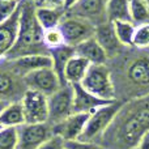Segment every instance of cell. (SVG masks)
<instances>
[{
    "instance_id": "6da1fadb",
    "label": "cell",
    "mask_w": 149,
    "mask_h": 149,
    "mask_svg": "<svg viewBox=\"0 0 149 149\" xmlns=\"http://www.w3.org/2000/svg\"><path fill=\"white\" fill-rule=\"evenodd\" d=\"M149 132V94L123 102L115 118L97 140L105 149H135Z\"/></svg>"
},
{
    "instance_id": "7a4b0ae2",
    "label": "cell",
    "mask_w": 149,
    "mask_h": 149,
    "mask_svg": "<svg viewBox=\"0 0 149 149\" xmlns=\"http://www.w3.org/2000/svg\"><path fill=\"white\" fill-rule=\"evenodd\" d=\"M116 100H130L149 94V49L123 47L113 59H109Z\"/></svg>"
},
{
    "instance_id": "3957f363",
    "label": "cell",
    "mask_w": 149,
    "mask_h": 149,
    "mask_svg": "<svg viewBox=\"0 0 149 149\" xmlns=\"http://www.w3.org/2000/svg\"><path fill=\"white\" fill-rule=\"evenodd\" d=\"M37 5L33 0H20V21L18 36L15 46L4 56L12 60L25 55L49 54V49L43 43V29L37 20Z\"/></svg>"
},
{
    "instance_id": "277c9868",
    "label": "cell",
    "mask_w": 149,
    "mask_h": 149,
    "mask_svg": "<svg viewBox=\"0 0 149 149\" xmlns=\"http://www.w3.org/2000/svg\"><path fill=\"white\" fill-rule=\"evenodd\" d=\"M81 86L93 95L106 101H115V86L107 64H90L85 77L80 82Z\"/></svg>"
},
{
    "instance_id": "5b68a950",
    "label": "cell",
    "mask_w": 149,
    "mask_h": 149,
    "mask_svg": "<svg viewBox=\"0 0 149 149\" xmlns=\"http://www.w3.org/2000/svg\"><path fill=\"white\" fill-rule=\"evenodd\" d=\"M122 103L123 102L116 100L114 102L109 103V105H105L102 107L97 109L94 113L90 114L84 132L81 134V136L79 139L80 141L97 143V140L102 136V134L107 130V127L111 124L113 119L115 118Z\"/></svg>"
},
{
    "instance_id": "8992f818",
    "label": "cell",
    "mask_w": 149,
    "mask_h": 149,
    "mask_svg": "<svg viewBox=\"0 0 149 149\" xmlns=\"http://www.w3.org/2000/svg\"><path fill=\"white\" fill-rule=\"evenodd\" d=\"M26 90L24 77L13 72L5 59H0V100L9 103L20 102Z\"/></svg>"
},
{
    "instance_id": "52a82bcc",
    "label": "cell",
    "mask_w": 149,
    "mask_h": 149,
    "mask_svg": "<svg viewBox=\"0 0 149 149\" xmlns=\"http://www.w3.org/2000/svg\"><path fill=\"white\" fill-rule=\"evenodd\" d=\"M58 28L63 34L64 43L72 47H76L81 42L94 37L95 30V26L89 21L79 17H72L68 15H64Z\"/></svg>"
},
{
    "instance_id": "ba28073f",
    "label": "cell",
    "mask_w": 149,
    "mask_h": 149,
    "mask_svg": "<svg viewBox=\"0 0 149 149\" xmlns=\"http://www.w3.org/2000/svg\"><path fill=\"white\" fill-rule=\"evenodd\" d=\"M49 102V123L58 124L73 114V88L71 84L62 86L59 90L47 97Z\"/></svg>"
},
{
    "instance_id": "9c48e42d",
    "label": "cell",
    "mask_w": 149,
    "mask_h": 149,
    "mask_svg": "<svg viewBox=\"0 0 149 149\" xmlns=\"http://www.w3.org/2000/svg\"><path fill=\"white\" fill-rule=\"evenodd\" d=\"M21 103H22L24 115H25V123L39 124L49 122L47 95L37 90L28 89L21 100Z\"/></svg>"
},
{
    "instance_id": "30bf717a",
    "label": "cell",
    "mask_w": 149,
    "mask_h": 149,
    "mask_svg": "<svg viewBox=\"0 0 149 149\" xmlns=\"http://www.w3.org/2000/svg\"><path fill=\"white\" fill-rule=\"evenodd\" d=\"M52 135V126L47 123L22 124L17 127V147L16 149H38Z\"/></svg>"
},
{
    "instance_id": "8fae6325",
    "label": "cell",
    "mask_w": 149,
    "mask_h": 149,
    "mask_svg": "<svg viewBox=\"0 0 149 149\" xmlns=\"http://www.w3.org/2000/svg\"><path fill=\"white\" fill-rule=\"evenodd\" d=\"M107 1L109 0H77L70 9L65 10V15L86 20L94 26H98L107 22Z\"/></svg>"
},
{
    "instance_id": "7c38bea8",
    "label": "cell",
    "mask_w": 149,
    "mask_h": 149,
    "mask_svg": "<svg viewBox=\"0 0 149 149\" xmlns=\"http://www.w3.org/2000/svg\"><path fill=\"white\" fill-rule=\"evenodd\" d=\"M24 81L28 89L37 90L42 94L50 97L62 88L59 79L52 68H42L24 76Z\"/></svg>"
},
{
    "instance_id": "4fadbf2b",
    "label": "cell",
    "mask_w": 149,
    "mask_h": 149,
    "mask_svg": "<svg viewBox=\"0 0 149 149\" xmlns=\"http://www.w3.org/2000/svg\"><path fill=\"white\" fill-rule=\"evenodd\" d=\"M90 114L88 113H73L63 122L52 126V135L60 136L64 141L79 140L84 132Z\"/></svg>"
},
{
    "instance_id": "5bb4252c",
    "label": "cell",
    "mask_w": 149,
    "mask_h": 149,
    "mask_svg": "<svg viewBox=\"0 0 149 149\" xmlns=\"http://www.w3.org/2000/svg\"><path fill=\"white\" fill-rule=\"evenodd\" d=\"M4 59V58H3ZM8 67L16 72L18 76L24 77L25 74L42 68H52V59L49 54H37V55H25V56L16 58L12 60H7Z\"/></svg>"
},
{
    "instance_id": "9a60e30c",
    "label": "cell",
    "mask_w": 149,
    "mask_h": 149,
    "mask_svg": "<svg viewBox=\"0 0 149 149\" xmlns=\"http://www.w3.org/2000/svg\"><path fill=\"white\" fill-rule=\"evenodd\" d=\"M94 38L100 43V46L105 50L109 59H113L114 56H116L124 47L119 42L115 33V29H114V24L110 22V21L95 26Z\"/></svg>"
},
{
    "instance_id": "2e32d148",
    "label": "cell",
    "mask_w": 149,
    "mask_h": 149,
    "mask_svg": "<svg viewBox=\"0 0 149 149\" xmlns=\"http://www.w3.org/2000/svg\"><path fill=\"white\" fill-rule=\"evenodd\" d=\"M72 88H73V113L92 114L97 109L114 102V101H106L93 95L92 93L85 90L81 86V84H73Z\"/></svg>"
},
{
    "instance_id": "e0dca14e",
    "label": "cell",
    "mask_w": 149,
    "mask_h": 149,
    "mask_svg": "<svg viewBox=\"0 0 149 149\" xmlns=\"http://www.w3.org/2000/svg\"><path fill=\"white\" fill-rule=\"evenodd\" d=\"M18 21H20V3L16 12L7 21L0 24V59L12 50L18 36Z\"/></svg>"
},
{
    "instance_id": "ac0fdd59",
    "label": "cell",
    "mask_w": 149,
    "mask_h": 149,
    "mask_svg": "<svg viewBox=\"0 0 149 149\" xmlns=\"http://www.w3.org/2000/svg\"><path fill=\"white\" fill-rule=\"evenodd\" d=\"M49 55L52 59V70L56 73L58 79H59L62 86H65L67 81H65V67H67L68 62L72 56L76 55L74 52V47L68 46V45H62L59 47H55V49H50L49 50Z\"/></svg>"
},
{
    "instance_id": "d6986e66",
    "label": "cell",
    "mask_w": 149,
    "mask_h": 149,
    "mask_svg": "<svg viewBox=\"0 0 149 149\" xmlns=\"http://www.w3.org/2000/svg\"><path fill=\"white\" fill-rule=\"evenodd\" d=\"M74 52H76V55L86 59L90 64H107L109 62L105 50L100 46V43L95 41L94 37L77 45L74 47Z\"/></svg>"
},
{
    "instance_id": "ffe728a7",
    "label": "cell",
    "mask_w": 149,
    "mask_h": 149,
    "mask_svg": "<svg viewBox=\"0 0 149 149\" xmlns=\"http://www.w3.org/2000/svg\"><path fill=\"white\" fill-rule=\"evenodd\" d=\"M90 67V63L86 59L74 55L70 59L67 67H65V81L67 84H80L82 81V79L85 77L88 70Z\"/></svg>"
},
{
    "instance_id": "44dd1931",
    "label": "cell",
    "mask_w": 149,
    "mask_h": 149,
    "mask_svg": "<svg viewBox=\"0 0 149 149\" xmlns=\"http://www.w3.org/2000/svg\"><path fill=\"white\" fill-rule=\"evenodd\" d=\"M0 124L4 128L8 127H20L25 124V115H24L22 103L20 102H12L4 109L0 114Z\"/></svg>"
},
{
    "instance_id": "7402d4cb",
    "label": "cell",
    "mask_w": 149,
    "mask_h": 149,
    "mask_svg": "<svg viewBox=\"0 0 149 149\" xmlns=\"http://www.w3.org/2000/svg\"><path fill=\"white\" fill-rule=\"evenodd\" d=\"M37 20L43 30L58 28L65 15L64 8H37Z\"/></svg>"
},
{
    "instance_id": "603a6c76",
    "label": "cell",
    "mask_w": 149,
    "mask_h": 149,
    "mask_svg": "<svg viewBox=\"0 0 149 149\" xmlns=\"http://www.w3.org/2000/svg\"><path fill=\"white\" fill-rule=\"evenodd\" d=\"M106 16H107V21L110 22H115V21H131L132 22L128 0H109Z\"/></svg>"
},
{
    "instance_id": "cb8c5ba5",
    "label": "cell",
    "mask_w": 149,
    "mask_h": 149,
    "mask_svg": "<svg viewBox=\"0 0 149 149\" xmlns=\"http://www.w3.org/2000/svg\"><path fill=\"white\" fill-rule=\"evenodd\" d=\"M132 22L135 25L149 24V4L145 0H128Z\"/></svg>"
},
{
    "instance_id": "d4e9b609",
    "label": "cell",
    "mask_w": 149,
    "mask_h": 149,
    "mask_svg": "<svg viewBox=\"0 0 149 149\" xmlns=\"http://www.w3.org/2000/svg\"><path fill=\"white\" fill-rule=\"evenodd\" d=\"M113 24H114V29H115V33L119 42L124 47L132 46V38H134L136 25L134 22H131V21H115Z\"/></svg>"
},
{
    "instance_id": "484cf974",
    "label": "cell",
    "mask_w": 149,
    "mask_h": 149,
    "mask_svg": "<svg viewBox=\"0 0 149 149\" xmlns=\"http://www.w3.org/2000/svg\"><path fill=\"white\" fill-rule=\"evenodd\" d=\"M132 47L149 49V24L136 25L134 38H132Z\"/></svg>"
},
{
    "instance_id": "4316f807",
    "label": "cell",
    "mask_w": 149,
    "mask_h": 149,
    "mask_svg": "<svg viewBox=\"0 0 149 149\" xmlns=\"http://www.w3.org/2000/svg\"><path fill=\"white\" fill-rule=\"evenodd\" d=\"M43 43L49 50L64 45V38H63V34L60 31V29L52 28V29L45 30L43 31Z\"/></svg>"
},
{
    "instance_id": "83f0119b",
    "label": "cell",
    "mask_w": 149,
    "mask_h": 149,
    "mask_svg": "<svg viewBox=\"0 0 149 149\" xmlns=\"http://www.w3.org/2000/svg\"><path fill=\"white\" fill-rule=\"evenodd\" d=\"M17 147V128L8 127L0 131V149H16Z\"/></svg>"
},
{
    "instance_id": "f1b7e54d",
    "label": "cell",
    "mask_w": 149,
    "mask_h": 149,
    "mask_svg": "<svg viewBox=\"0 0 149 149\" xmlns=\"http://www.w3.org/2000/svg\"><path fill=\"white\" fill-rule=\"evenodd\" d=\"M20 0H0V24L7 21L16 12Z\"/></svg>"
},
{
    "instance_id": "f546056e",
    "label": "cell",
    "mask_w": 149,
    "mask_h": 149,
    "mask_svg": "<svg viewBox=\"0 0 149 149\" xmlns=\"http://www.w3.org/2000/svg\"><path fill=\"white\" fill-rule=\"evenodd\" d=\"M65 149H105L98 143H85L80 140H73V141H64Z\"/></svg>"
},
{
    "instance_id": "4dcf8cb0",
    "label": "cell",
    "mask_w": 149,
    "mask_h": 149,
    "mask_svg": "<svg viewBox=\"0 0 149 149\" xmlns=\"http://www.w3.org/2000/svg\"><path fill=\"white\" fill-rule=\"evenodd\" d=\"M38 149H64V140L60 136H51L47 141H45Z\"/></svg>"
},
{
    "instance_id": "1f68e13d",
    "label": "cell",
    "mask_w": 149,
    "mask_h": 149,
    "mask_svg": "<svg viewBox=\"0 0 149 149\" xmlns=\"http://www.w3.org/2000/svg\"><path fill=\"white\" fill-rule=\"evenodd\" d=\"M37 8H64V0H33Z\"/></svg>"
},
{
    "instance_id": "d6a6232c",
    "label": "cell",
    "mask_w": 149,
    "mask_h": 149,
    "mask_svg": "<svg viewBox=\"0 0 149 149\" xmlns=\"http://www.w3.org/2000/svg\"><path fill=\"white\" fill-rule=\"evenodd\" d=\"M136 149H149V132L140 140L139 145H137Z\"/></svg>"
},
{
    "instance_id": "836d02e7",
    "label": "cell",
    "mask_w": 149,
    "mask_h": 149,
    "mask_svg": "<svg viewBox=\"0 0 149 149\" xmlns=\"http://www.w3.org/2000/svg\"><path fill=\"white\" fill-rule=\"evenodd\" d=\"M76 1H77V0H64V9H65V10L70 9V8L72 7V5H73Z\"/></svg>"
},
{
    "instance_id": "e575fe53",
    "label": "cell",
    "mask_w": 149,
    "mask_h": 149,
    "mask_svg": "<svg viewBox=\"0 0 149 149\" xmlns=\"http://www.w3.org/2000/svg\"><path fill=\"white\" fill-rule=\"evenodd\" d=\"M9 105V102H7V101H3V100H0V114L4 111V109L7 107V106Z\"/></svg>"
},
{
    "instance_id": "d590c367",
    "label": "cell",
    "mask_w": 149,
    "mask_h": 149,
    "mask_svg": "<svg viewBox=\"0 0 149 149\" xmlns=\"http://www.w3.org/2000/svg\"><path fill=\"white\" fill-rule=\"evenodd\" d=\"M3 128H4V127H3V126H1V124H0V131H1V130H3Z\"/></svg>"
},
{
    "instance_id": "8d00e7d4",
    "label": "cell",
    "mask_w": 149,
    "mask_h": 149,
    "mask_svg": "<svg viewBox=\"0 0 149 149\" xmlns=\"http://www.w3.org/2000/svg\"><path fill=\"white\" fill-rule=\"evenodd\" d=\"M145 1H147V3H148V4H149V0H145Z\"/></svg>"
},
{
    "instance_id": "74e56055",
    "label": "cell",
    "mask_w": 149,
    "mask_h": 149,
    "mask_svg": "<svg viewBox=\"0 0 149 149\" xmlns=\"http://www.w3.org/2000/svg\"><path fill=\"white\" fill-rule=\"evenodd\" d=\"M135 149H136V148H135Z\"/></svg>"
},
{
    "instance_id": "f35d334b",
    "label": "cell",
    "mask_w": 149,
    "mask_h": 149,
    "mask_svg": "<svg viewBox=\"0 0 149 149\" xmlns=\"http://www.w3.org/2000/svg\"><path fill=\"white\" fill-rule=\"evenodd\" d=\"M64 149H65V148H64Z\"/></svg>"
}]
</instances>
